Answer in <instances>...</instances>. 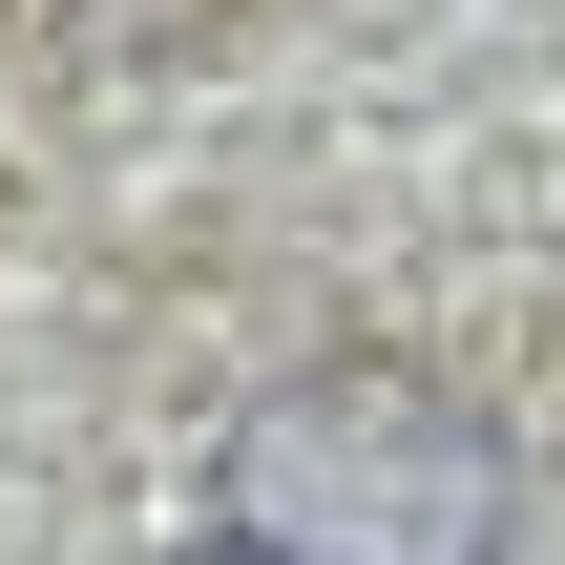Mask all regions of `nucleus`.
<instances>
[{"mask_svg": "<svg viewBox=\"0 0 565 565\" xmlns=\"http://www.w3.org/2000/svg\"><path fill=\"white\" fill-rule=\"evenodd\" d=\"M210 545H252V565H524V440L461 377L315 356L210 440Z\"/></svg>", "mask_w": 565, "mask_h": 565, "instance_id": "1", "label": "nucleus"}, {"mask_svg": "<svg viewBox=\"0 0 565 565\" xmlns=\"http://www.w3.org/2000/svg\"><path fill=\"white\" fill-rule=\"evenodd\" d=\"M189 565H252V545H189Z\"/></svg>", "mask_w": 565, "mask_h": 565, "instance_id": "2", "label": "nucleus"}]
</instances>
